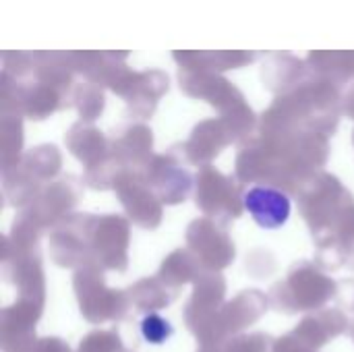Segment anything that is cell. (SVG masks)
I'll return each mask as SVG.
<instances>
[{"label":"cell","mask_w":354,"mask_h":352,"mask_svg":"<svg viewBox=\"0 0 354 352\" xmlns=\"http://www.w3.org/2000/svg\"><path fill=\"white\" fill-rule=\"evenodd\" d=\"M141 334L147 342L162 344L164 340H168L172 336V326L166 319H162L160 315L151 313L141 322Z\"/></svg>","instance_id":"2"},{"label":"cell","mask_w":354,"mask_h":352,"mask_svg":"<svg viewBox=\"0 0 354 352\" xmlns=\"http://www.w3.org/2000/svg\"><path fill=\"white\" fill-rule=\"evenodd\" d=\"M243 203L261 228H280L290 216V199L272 187H253L243 195Z\"/></svg>","instance_id":"1"}]
</instances>
